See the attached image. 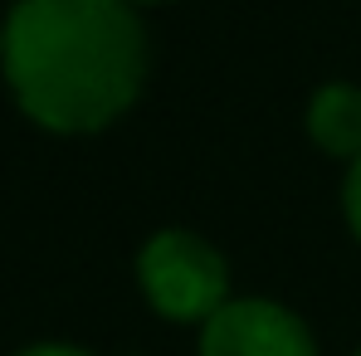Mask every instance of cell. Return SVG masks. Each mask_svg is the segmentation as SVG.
<instances>
[{
    "instance_id": "obj_1",
    "label": "cell",
    "mask_w": 361,
    "mask_h": 356,
    "mask_svg": "<svg viewBox=\"0 0 361 356\" xmlns=\"http://www.w3.org/2000/svg\"><path fill=\"white\" fill-rule=\"evenodd\" d=\"M147 30L122 0H15L0 25V78L15 108L54 137L122 122L147 88Z\"/></svg>"
},
{
    "instance_id": "obj_2",
    "label": "cell",
    "mask_w": 361,
    "mask_h": 356,
    "mask_svg": "<svg viewBox=\"0 0 361 356\" xmlns=\"http://www.w3.org/2000/svg\"><path fill=\"white\" fill-rule=\"evenodd\" d=\"M137 288L157 317L205 327L230 302V264L205 235L171 225V230H157L142 239Z\"/></svg>"
},
{
    "instance_id": "obj_3",
    "label": "cell",
    "mask_w": 361,
    "mask_h": 356,
    "mask_svg": "<svg viewBox=\"0 0 361 356\" xmlns=\"http://www.w3.org/2000/svg\"><path fill=\"white\" fill-rule=\"evenodd\" d=\"M200 356H317V337L279 297H230L200 327Z\"/></svg>"
},
{
    "instance_id": "obj_4",
    "label": "cell",
    "mask_w": 361,
    "mask_h": 356,
    "mask_svg": "<svg viewBox=\"0 0 361 356\" xmlns=\"http://www.w3.org/2000/svg\"><path fill=\"white\" fill-rule=\"evenodd\" d=\"M302 127H307V142L317 152H327L332 161H357L361 156V88L357 83H322L312 98H307V113H302Z\"/></svg>"
},
{
    "instance_id": "obj_5",
    "label": "cell",
    "mask_w": 361,
    "mask_h": 356,
    "mask_svg": "<svg viewBox=\"0 0 361 356\" xmlns=\"http://www.w3.org/2000/svg\"><path fill=\"white\" fill-rule=\"evenodd\" d=\"M342 215H347L352 239L361 244V156L347 166V176H342Z\"/></svg>"
},
{
    "instance_id": "obj_6",
    "label": "cell",
    "mask_w": 361,
    "mask_h": 356,
    "mask_svg": "<svg viewBox=\"0 0 361 356\" xmlns=\"http://www.w3.org/2000/svg\"><path fill=\"white\" fill-rule=\"evenodd\" d=\"M10 356H98V352L73 347V342H30V347H20V352H10Z\"/></svg>"
},
{
    "instance_id": "obj_7",
    "label": "cell",
    "mask_w": 361,
    "mask_h": 356,
    "mask_svg": "<svg viewBox=\"0 0 361 356\" xmlns=\"http://www.w3.org/2000/svg\"><path fill=\"white\" fill-rule=\"evenodd\" d=\"M122 5H132V10H147V5H171V0H122Z\"/></svg>"
},
{
    "instance_id": "obj_8",
    "label": "cell",
    "mask_w": 361,
    "mask_h": 356,
    "mask_svg": "<svg viewBox=\"0 0 361 356\" xmlns=\"http://www.w3.org/2000/svg\"><path fill=\"white\" fill-rule=\"evenodd\" d=\"M357 356H361V352H357Z\"/></svg>"
}]
</instances>
